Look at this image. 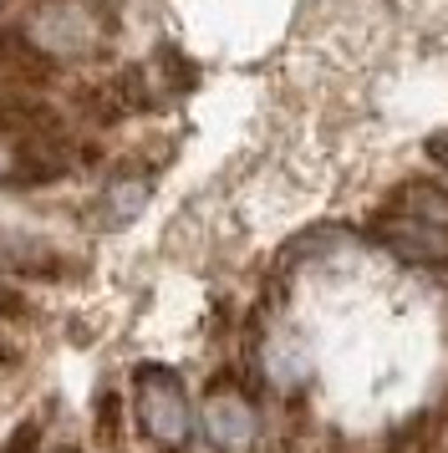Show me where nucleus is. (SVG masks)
<instances>
[{
  "label": "nucleus",
  "instance_id": "1",
  "mask_svg": "<svg viewBox=\"0 0 448 453\" xmlns=\"http://www.w3.org/2000/svg\"><path fill=\"white\" fill-rule=\"evenodd\" d=\"M372 234H377L398 260L448 265V188H438V184L398 188V194L377 209Z\"/></svg>",
  "mask_w": 448,
  "mask_h": 453
},
{
  "label": "nucleus",
  "instance_id": "2",
  "mask_svg": "<svg viewBox=\"0 0 448 453\" xmlns=\"http://www.w3.org/2000/svg\"><path fill=\"white\" fill-rule=\"evenodd\" d=\"M133 418L143 438L163 453H183L194 438V403L174 367H138L133 377Z\"/></svg>",
  "mask_w": 448,
  "mask_h": 453
},
{
  "label": "nucleus",
  "instance_id": "3",
  "mask_svg": "<svg viewBox=\"0 0 448 453\" xmlns=\"http://www.w3.org/2000/svg\"><path fill=\"white\" fill-rule=\"evenodd\" d=\"M107 31H112V16L102 5H92V0H51L31 26V42L46 57H97L107 46Z\"/></svg>",
  "mask_w": 448,
  "mask_h": 453
},
{
  "label": "nucleus",
  "instance_id": "4",
  "mask_svg": "<svg viewBox=\"0 0 448 453\" xmlns=\"http://www.w3.org/2000/svg\"><path fill=\"white\" fill-rule=\"evenodd\" d=\"M199 428L220 453H244V449H255V438H260V412H255V403L235 382H220V388L204 392Z\"/></svg>",
  "mask_w": 448,
  "mask_h": 453
},
{
  "label": "nucleus",
  "instance_id": "5",
  "mask_svg": "<svg viewBox=\"0 0 448 453\" xmlns=\"http://www.w3.org/2000/svg\"><path fill=\"white\" fill-rule=\"evenodd\" d=\"M265 377L275 382V388H305V377H311V367H316V357H311V347H305L301 331H275V336H265Z\"/></svg>",
  "mask_w": 448,
  "mask_h": 453
},
{
  "label": "nucleus",
  "instance_id": "6",
  "mask_svg": "<svg viewBox=\"0 0 448 453\" xmlns=\"http://www.w3.org/2000/svg\"><path fill=\"white\" fill-rule=\"evenodd\" d=\"M51 133H61L57 112L51 107L31 103V97H0V143H36V138H51Z\"/></svg>",
  "mask_w": 448,
  "mask_h": 453
},
{
  "label": "nucleus",
  "instance_id": "7",
  "mask_svg": "<svg viewBox=\"0 0 448 453\" xmlns=\"http://www.w3.org/2000/svg\"><path fill=\"white\" fill-rule=\"evenodd\" d=\"M0 453H41V423L36 418H26V423L0 443Z\"/></svg>",
  "mask_w": 448,
  "mask_h": 453
},
{
  "label": "nucleus",
  "instance_id": "8",
  "mask_svg": "<svg viewBox=\"0 0 448 453\" xmlns=\"http://www.w3.org/2000/svg\"><path fill=\"white\" fill-rule=\"evenodd\" d=\"M428 153H433V164H438V168L448 173V127L438 133V138H433V143H428Z\"/></svg>",
  "mask_w": 448,
  "mask_h": 453
},
{
  "label": "nucleus",
  "instance_id": "9",
  "mask_svg": "<svg viewBox=\"0 0 448 453\" xmlns=\"http://www.w3.org/2000/svg\"><path fill=\"white\" fill-rule=\"evenodd\" d=\"M5 306H11V290L0 286V311H5Z\"/></svg>",
  "mask_w": 448,
  "mask_h": 453
},
{
  "label": "nucleus",
  "instance_id": "10",
  "mask_svg": "<svg viewBox=\"0 0 448 453\" xmlns=\"http://www.w3.org/2000/svg\"><path fill=\"white\" fill-rule=\"evenodd\" d=\"M0 5H5V0H0Z\"/></svg>",
  "mask_w": 448,
  "mask_h": 453
}]
</instances>
